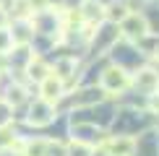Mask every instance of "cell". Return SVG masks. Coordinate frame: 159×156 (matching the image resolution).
Here are the masks:
<instances>
[{
  "mask_svg": "<svg viewBox=\"0 0 159 156\" xmlns=\"http://www.w3.org/2000/svg\"><path fill=\"white\" fill-rule=\"evenodd\" d=\"M120 31H123V37L141 42V39L149 34V24H146V18H143L141 13H128L120 21Z\"/></svg>",
  "mask_w": 159,
  "mask_h": 156,
  "instance_id": "obj_1",
  "label": "cell"
},
{
  "mask_svg": "<svg viewBox=\"0 0 159 156\" xmlns=\"http://www.w3.org/2000/svg\"><path fill=\"white\" fill-rule=\"evenodd\" d=\"M39 94H42L39 99L55 104V102L63 96V81H60L57 76H47L44 81H39Z\"/></svg>",
  "mask_w": 159,
  "mask_h": 156,
  "instance_id": "obj_2",
  "label": "cell"
},
{
  "mask_svg": "<svg viewBox=\"0 0 159 156\" xmlns=\"http://www.w3.org/2000/svg\"><path fill=\"white\" fill-rule=\"evenodd\" d=\"M128 86V76L123 73L120 68H107L102 76V89L104 91H123Z\"/></svg>",
  "mask_w": 159,
  "mask_h": 156,
  "instance_id": "obj_3",
  "label": "cell"
},
{
  "mask_svg": "<svg viewBox=\"0 0 159 156\" xmlns=\"http://www.w3.org/2000/svg\"><path fill=\"white\" fill-rule=\"evenodd\" d=\"M52 115H55V104L39 99L37 104H31V115H29V122H34V125H47L52 120Z\"/></svg>",
  "mask_w": 159,
  "mask_h": 156,
  "instance_id": "obj_4",
  "label": "cell"
},
{
  "mask_svg": "<svg viewBox=\"0 0 159 156\" xmlns=\"http://www.w3.org/2000/svg\"><path fill=\"white\" fill-rule=\"evenodd\" d=\"M78 13H81L84 21L97 24V21H102V18H104V5L99 3V0H84V5L78 8Z\"/></svg>",
  "mask_w": 159,
  "mask_h": 156,
  "instance_id": "obj_5",
  "label": "cell"
},
{
  "mask_svg": "<svg viewBox=\"0 0 159 156\" xmlns=\"http://www.w3.org/2000/svg\"><path fill=\"white\" fill-rule=\"evenodd\" d=\"M26 73H29L31 81H37V83H39V81H44V78L50 76V68H47L42 60H39V57H31L29 65H26Z\"/></svg>",
  "mask_w": 159,
  "mask_h": 156,
  "instance_id": "obj_6",
  "label": "cell"
},
{
  "mask_svg": "<svg viewBox=\"0 0 159 156\" xmlns=\"http://www.w3.org/2000/svg\"><path fill=\"white\" fill-rule=\"evenodd\" d=\"M110 151H112V156H125L133 151V141H112Z\"/></svg>",
  "mask_w": 159,
  "mask_h": 156,
  "instance_id": "obj_7",
  "label": "cell"
},
{
  "mask_svg": "<svg viewBox=\"0 0 159 156\" xmlns=\"http://www.w3.org/2000/svg\"><path fill=\"white\" fill-rule=\"evenodd\" d=\"M104 16L112 18V21H123L128 16V8L125 5H110V8H104Z\"/></svg>",
  "mask_w": 159,
  "mask_h": 156,
  "instance_id": "obj_8",
  "label": "cell"
},
{
  "mask_svg": "<svg viewBox=\"0 0 159 156\" xmlns=\"http://www.w3.org/2000/svg\"><path fill=\"white\" fill-rule=\"evenodd\" d=\"M13 47V37H11V31L8 29H0V55H5Z\"/></svg>",
  "mask_w": 159,
  "mask_h": 156,
  "instance_id": "obj_9",
  "label": "cell"
},
{
  "mask_svg": "<svg viewBox=\"0 0 159 156\" xmlns=\"http://www.w3.org/2000/svg\"><path fill=\"white\" fill-rule=\"evenodd\" d=\"M138 83H141V86H154V83H157V76L151 73V70H143V76L138 78Z\"/></svg>",
  "mask_w": 159,
  "mask_h": 156,
  "instance_id": "obj_10",
  "label": "cell"
},
{
  "mask_svg": "<svg viewBox=\"0 0 159 156\" xmlns=\"http://www.w3.org/2000/svg\"><path fill=\"white\" fill-rule=\"evenodd\" d=\"M70 154H73V156H86V154H89V148H84L81 143H78V146L73 143V146H70Z\"/></svg>",
  "mask_w": 159,
  "mask_h": 156,
  "instance_id": "obj_11",
  "label": "cell"
},
{
  "mask_svg": "<svg viewBox=\"0 0 159 156\" xmlns=\"http://www.w3.org/2000/svg\"><path fill=\"white\" fill-rule=\"evenodd\" d=\"M5 24H8V13H5V8L0 5V29H5Z\"/></svg>",
  "mask_w": 159,
  "mask_h": 156,
  "instance_id": "obj_12",
  "label": "cell"
},
{
  "mask_svg": "<svg viewBox=\"0 0 159 156\" xmlns=\"http://www.w3.org/2000/svg\"><path fill=\"white\" fill-rule=\"evenodd\" d=\"M3 3H5V0H0V5H3Z\"/></svg>",
  "mask_w": 159,
  "mask_h": 156,
  "instance_id": "obj_13",
  "label": "cell"
},
{
  "mask_svg": "<svg viewBox=\"0 0 159 156\" xmlns=\"http://www.w3.org/2000/svg\"><path fill=\"white\" fill-rule=\"evenodd\" d=\"M157 57H159V50H157Z\"/></svg>",
  "mask_w": 159,
  "mask_h": 156,
  "instance_id": "obj_14",
  "label": "cell"
}]
</instances>
